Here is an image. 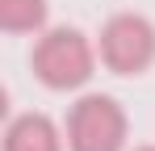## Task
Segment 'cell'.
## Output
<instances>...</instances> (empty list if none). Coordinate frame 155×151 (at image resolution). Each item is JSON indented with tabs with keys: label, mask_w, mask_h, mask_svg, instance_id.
I'll return each instance as SVG.
<instances>
[{
	"label": "cell",
	"mask_w": 155,
	"mask_h": 151,
	"mask_svg": "<svg viewBox=\"0 0 155 151\" xmlns=\"http://www.w3.org/2000/svg\"><path fill=\"white\" fill-rule=\"evenodd\" d=\"M92 67H97V50L92 42L80 34V29H46L34 46V76L54 88V92H67V88H80L92 80Z\"/></svg>",
	"instance_id": "6da1fadb"
},
{
	"label": "cell",
	"mask_w": 155,
	"mask_h": 151,
	"mask_svg": "<svg viewBox=\"0 0 155 151\" xmlns=\"http://www.w3.org/2000/svg\"><path fill=\"white\" fill-rule=\"evenodd\" d=\"M67 147L71 151H122L126 147V113L113 97L88 92L71 105L67 118Z\"/></svg>",
	"instance_id": "7a4b0ae2"
},
{
	"label": "cell",
	"mask_w": 155,
	"mask_h": 151,
	"mask_svg": "<svg viewBox=\"0 0 155 151\" xmlns=\"http://www.w3.org/2000/svg\"><path fill=\"white\" fill-rule=\"evenodd\" d=\"M101 63L117 76H138L155 63V25L143 13H117L101 29Z\"/></svg>",
	"instance_id": "3957f363"
},
{
	"label": "cell",
	"mask_w": 155,
	"mask_h": 151,
	"mask_svg": "<svg viewBox=\"0 0 155 151\" xmlns=\"http://www.w3.org/2000/svg\"><path fill=\"white\" fill-rule=\"evenodd\" d=\"M4 151H63V134L46 113H21L4 130Z\"/></svg>",
	"instance_id": "277c9868"
},
{
	"label": "cell",
	"mask_w": 155,
	"mask_h": 151,
	"mask_svg": "<svg viewBox=\"0 0 155 151\" xmlns=\"http://www.w3.org/2000/svg\"><path fill=\"white\" fill-rule=\"evenodd\" d=\"M46 25V0H0V29L29 34Z\"/></svg>",
	"instance_id": "5b68a950"
},
{
	"label": "cell",
	"mask_w": 155,
	"mask_h": 151,
	"mask_svg": "<svg viewBox=\"0 0 155 151\" xmlns=\"http://www.w3.org/2000/svg\"><path fill=\"white\" fill-rule=\"evenodd\" d=\"M138 151H155V147H138Z\"/></svg>",
	"instance_id": "8992f818"
}]
</instances>
